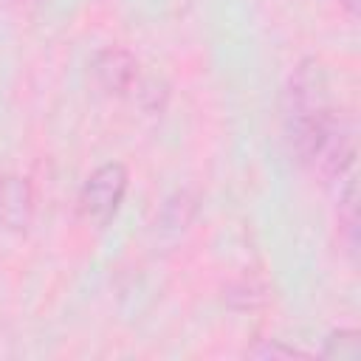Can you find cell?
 <instances>
[{
    "instance_id": "1",
    "label": "cell",
    "mask_w": 361,
    "mask_h": 361,
    "mask_svg": "<svg viewBox=\"0 0 361 361\" xmlns=\"http://www.w3.org/2000/svg\"><path fill=\"white\" fill-rule=\"evenodd\" d=\"M290 138L302 164H307L316 175L336 180L350 172L355 158L353 127L333 107L319 116L290 121Z\"/></svg>"
},
{
    "instance_id": "2",
    "label": "cell",
    "mask_w": 361,
    "mask_h": 361,
    "mask_svg": "<svg viewBox=\"0 0 361 361\" xmlns=\"http://www.w3.org/2000/svg\"><path fill=\"white\" fill-rule=\"evenodd\" d=\"M127 169L121 164H102L93 169L79 192V209L87 220L104 226L121 206L127 195Z\"/></svg>"
},
{
    "instance_id": "3",
    "label": "cell",
    "mask_w": 361,
    "mask_h": 361,
    "mask_svg": "<svg viewBox=\"0 0 361 361\" xmlns=\"http://www.w3.org/2000/svg\"><path fill=\"white\" fill-rule=\"evenodd\" d=\"M330 110V79L322 62L305 59L288 85V116L290 121L310 118Z\"/></svg>"
},
{
    "instance_id": "4",
    "label": "cell",
    "mask_w": 361,
    "mask_h": 361,
    "mask_svg": "<svg viewBox=\"0 0 361 361\" xmlns=\"http://www.w3.org/2000/svg\"><path fill=\"white\" fill-rule=\"evenodd\" d=\"M90 76L104 93H130L133 87H138V59L118 45L102 48L90 59Z\"/></svg>"
},
{
    "instance_id": "5",
    "label": "cell",
    "mask_w": 361,
    "mask_h": 361,
    "mask_svg": "<svg viewBox=\"0 0 361 361\" xmlns=\"http://www.w3.org/2000/svg\"><path fill=\"white\" fill-rule=\"evenodd\" d=\"M34 220V186L23 175H0V228L25 231Z\"/></svg>"
},
{
    "instance_id": "6",
    "label": "cell",
    "mask_w": 361,
    "mask_h": 361,
    "mask_svg": "<svg viewBox=\"0 0 361 361\" xmlns=\"http://www.w3.org/2000/svg\"><path fill=\"white\" fill-rule=\"evenodd\" d=\"M322 355L338 358V361H358V358H361V333L353 330V327L333 330V333L324 338Z\"/></svg>"
},
{
    "instance_id": "7",
    "label": "cell",
    "mask_w": 361,
    "mask_h": 361,
    "mask_svg": "<svg viewBox=\"0 0 361 361\" xmlns=\"http://www.w3.org/2000/svg\"><path fill=\"white\" fill-rule=\"evenodd\" d=\"M338 226L344 231L347 248L355 251V243H358V195H355L353 180H347L344 195H338Z\"/></svg>"
},
{
    "instance_id": "8",
    "label": "cell",
    "mask_w": 361,
    "mask_h": 361,
    "mask_svg": "<svg viewBox=\"0 0 361 361\" xmlns=\"http://www.w3.org/2000/svg\"><path fill=\"white\" fill-rule=\"evenodd\" d=\"M248 355H254V358H305V353H299L293 347H285L279 341H262V344L251 347Z\"/></svg>"
},
{
    "instance_id": "9",
    "label": "cell",
    "mask_w": 361,
    "mask_h": 361,
    "mask_svg": "<svg viewBox=\"0 0 361 361\" xmlns=\"http://www.w3.org/2000/svg\"><path fill=\"white\" fill-rule=\"evenodd\" d=\"M344 3V8L350 11V14H358V0H341Z\"/></svg>"
}]
</instances>
